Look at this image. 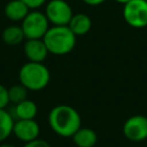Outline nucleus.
Instances as JSON below:
<instances>
[{
    "mask_svg": "<svg viewBox=\"0 0 147 147\" xmlns=\"http://www.w3.org/2000/svg\"><path fill=\"white\" fill-rule=\"evenodd\" d=\"M48 124L52 131L57 136L71 138L82 126V117L72 106L57 105L49 110Z\"/></svg>",
    "mask_w": 147,
    "mask_h": 147,
    "instance_id": "nucleus-1",
    "label": "nucleus"
},
{
    "mask_svg": "<svg viewBox=\"0 0 147 147\" xmlns=\"http://www.w3.org/2000/svg\"><path fill=\"white\" fill-rule=\"evenodd\" d=\"M76 38L68 25H52L45 33L42 40L51 54L65 55L75 48Z\"/></svg>",
    "mask_w": 147,
    "mask_h": 147,
    "instance_id": "nucleus-2",
    "label": "nucleus"
},
{
    "mask_svg": "<svg viewBox=\"0 0 147 147\" xmlns=\"http://www.w3.org/2000/svg\"><path fill=\"white\" fill-rule=\"evenodd\" d=\"M18 80L29 91H41L48 85L51 72L44 63L28 61L20 68Z\"/></svg>",
    "mask_w": 147,
    "mask_h": 147,
    "instance_id": "nucleus-3",
    "label": "nucleus"
},
{
    "mask_svg": "<svg viewBox=\"0 0 147 147\" xmlns=\"http://www.w3.org/2000/svg\"><path fill=\"white\" fill-rule=\"evenodd\" d=\"M25 39H42L49 29V22L45 13L37 9L30 10L29 14L21 22Z\"/></svg>",
    "mask_w": 147,
    "mask_h": 147,
    "instance_id": "nucleus-4",
    "label": "nucleus"
},
{
    "mask_svg": "<svg viewBox=\"0 0 147 147\" xmlns=\"http://www.w3.org/2000/svg\"><path fill=\"white\" fill-rule=\"evenodd\" d=\"M123 18L132 28L147 26V0H130L123 5Z\"/></svg>",
    "mask_w": 147,
    "mask_h": 147,
    "instance_id": "nucleus-5",
    "label": "nucleus"
},
{
    "mask_svg": "<svg viewBox=\"0 0 147 147\" xmlns=\"http://www.w3.org/2000/svg\"><path fill=\"white\" fill-rule=\"evenodd\" d=\"M44 13L52 25H68L74 15L70 5L65 0H49Z\"/></svg>",
    "mask_w": 147,
    "mask_h": 147,
    "instance_id": "nucleus-6",
    "label": "nucleus"
},
{
    "mask_svg": "<svg viewBox=\"0 0 147 147\" xmlns=\"http://www.w3.org/2000/svg\"><path fill=\"white\" fill-rule=\"evenodd\" d=\"M124 137L132 142H140L147 139V116L138 114L130 116L123 124Z\"/></svg>",
    "mask_w": 147,
    "mask_h": 147,
    "instance_id": "nucleus-7",
    "label": "nucleus"
},
{
    "mask_svg": "<svg viewBox=\"0 0 147 147\" xmlns=\"http://www.w3.org/2000/svg\"><path fill=\"white\" fill-rule=\"evenodd\" d=\"M39 133L40 126L34 119H15L13 134L24 144L37 139Z\"/></svg>",
    "mask_w": 147,
    "mask_h": 147,
    "instance_id": "nucleus-8",
    "label": "nucleus"
},
{
    "mask_svg": "<svg viewBox=\"0 0 147 147\" xmlns=\"http://www.w3.org/2000/svg\"><path fill=\"white\" fill-rule=\"evenodd\" d=\"M23 52L28 61L42 63L49 54L42 39H25Z\"/></svg>",
    "mask_w": 147,
    "mask_h": 147,
    "instance_id": "nucleus-9",
    "label": "nucleus"
},
{
    "mask_svg": "<svg viewBox=\"0 0 147 147\" xmlns=\"http://www.w3.org/2000/svg\"><path fill=\"white\" fill-rule=\"evenodd\" d=\"M31 9L23 2V0H10L5 6V15L11 22H22Z\"/></svg>",
    "mask_w": 147,
    "mask_h": 147,
    "instance_id": "nucleus-10",
    "label": "nucleus"
},
{
    "mask_svg": "<svg viewBox=\"0 0 147 147\" xmlns=\"http://www.w3.org/2000/svg\"><path fill=\"white\" fill-rule=\"evenodd\" d=\"M71 138L76 147H94L98 142V134L91 127L80 126Z\"/></svg>",
    "mask_w": 147,
    "mask_h": 147,
    "instance_id": "nucleus-11",
    "label": "nucleus"
},
{
    "mask_svg": "<svg viewBox=\"0 0 147 147\" xmlns=\"http://www.w3.org/2000/svg\"><path fill=\"white\" fill-rule=\"evenodd\" d=\"M69 29L74 32V34L77 36H84L86 34L91 28H92V20L90 18L88 15L84 14V13H78V14H74L69 24H68Z\"/></svg>",
    "mask_w": 147,
    "mask_h": 147,
    "instance_id": "nucleus-12",
    "label": "nucleus"
},
{
    "mask_svg": "<svg viewBox=\"0 0 147 147\" xmlns=\"http://www.w3.org/2000/svg\"><path fill=\"white\" fill-rule=\"evenodd\" d=\"M38 113V107L32 100H24L17 105H14V118L15 119H34Z\"/></svg>",
    "mask_w": 147,
    "mask_h": 147,
    "instance_id": "nucleus-13",
    "label": "nucleus"
},
{
    "mask_svg": "<svg viewBox=\"0 0 147 147\" xmlns=\"http://www.w3.org/2000/svg\"><path fill=\"white\" fill-rule=\"evenodd\" d=\"M1 38H2V41L5 44H7L8 46L20 45L25 39L21 25H17V24H11V25H8L7 28H5L2 31Z\"/></svg>",
    "mask_w": 147,
    "mask_h": 147,
    "instance_id": "nucleus-14",
    "label": "nucleus"
},
{
    "mask_svg": "<svg viewBox=\"0 0 147 147\" xmlns=\"http://www.w3.org/2000/svg\"><path fill=\"white\" fill-rule=\"evenodd\" d=\"M14 123V116L6 109H0V144L13 133Z\"/></svg>",
    "mask_w": 147,
    "mask_h": 147,
    "instance_id": "nucleus-15",
    "label": "nucleus"
},
{
    "mask_svg": "<svg viewBox=\"0 0 147 147\" xmlns=\"http://www.w3.org/2000/svg\"><path fill=\"white\" fill-rule=\"evenodd\" d=\"M28 92L29 90L24 87L22 84H15L8 88V95H9V102L17 105L24 100L28 99Z\"/></svg>",
    "mask_w": 147,
    "mask_h": 147,
    "instance_id": "nucleus-16",
    "label": "nucleus"
},
{
    "mask_svg": "<svg viewBox=\"0 0 147 147\" xmlns=\"http://www.w3.org/2000/svg\"><path fill=\"white\" fill-rule=\"evenodd\" d=\"M9 95H8V88L0 84V109H6V107L9 105Z\"/></svg>",
    "mask_w": 147,
    "mask_h": 147,
    "instance_id": "nucleus-17",
    "label": "nucleus"
},
{
    "mask_svg": "<svg viewBox=\"0 0 147 147\" xmlns=\"http://www.w3.org/2000/svg\"><path fill=\"white\" fill-rule=\"evenodd\" d=\"M23 147H52L46 140H42V139H34L32 141H29V142H25Z\"/></svg>",
    "mask_w": 147,
    "mask_h": 147,
    "instance_id": "nucleus-18",
    "label": "nucleus"
},
{
    "mask_svg": "<svg viewBox=\"0 0 147 147\" xmlns=\"http://www.w3.org/2000/svg\"><path fill=\"white\" fill-rule=\"evenodd\" d=\"M23 2L31 9V10H34V9H38L40 8L41 6H44L47 0H23Z\"/></svg>",
    "mask_w": 147,
    "mask_h": 147,
    "instance_id": "nucleus-19",
    "label": "nucleus"
},
{
    "mask_svg": "<svg viewBox=\"0 0 147 147\" xmlns=\"http://www.w3.org/2000/svg\"><path fill=\"white\" fill-rule=\"evenodd\" d=\"M82 1L88 6H99V5H102L103 2H106V0H82Z\"/></svg>",
    "mask_w": 147,
    "mask_h": 147,
    "instance_id": "nucleus-20",
    "label": "nucleus"
},
{
    "mask_svg": "<svg viewBox=\"0 0 147 147\" xmlns=\"http://www.w3.org/2000/svg\"><path fill=\"white\" fill-rule=\"evenodd\" d=\"M0 147H16V146L13 145V144H9V142H1Z\"/></svg>",
    "mask_w": 147,
    "mask_h": 147,
    "instance_id": "nucleus-21",
    "label": "nucleus"
},
{
    "mask_svg": "<svg viewBox=\"0 0 147 147\" xmlns=\"http://www.w3.org/2000/svg\"><path fill=\"white\" fill-rule=\"evenodd\" d=\"M114 1H116L117 3H121V5H125V3H127L130 0H114Z\"/></svg>",
    "mask_w": 147,
    "mask_h": 147,
    "instance_id": "nucleus-22",
    "label": "nucleus"
}]
</instances>
